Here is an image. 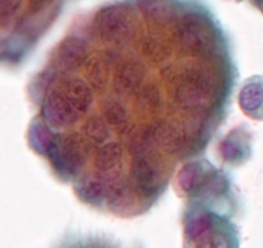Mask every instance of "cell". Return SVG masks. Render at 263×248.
<instances>
[{
	"instance_id": "277c9868",
	"label": "cell",
	"mask_w": 263,
	"mask_h": 248,
	"mask_svg": "<svg viewBox=\"0 0 263 248\" xmlns=\"http://www.w3.org/2000/svg\"><path fill=\"white\" fill-rule=\"evenodd\" d=\"M252 6L257 7V8L259 9V11L262 12V14H263V2H252Z\"/></svg>"
},
{
	"instance_id": "3957f363",
	"label": "cell",
	"mask_w": 263,
	"mask_h": 248,
	"mask_svg": "<svg viewBox=\"0 0 263 248\" xmlns=\"http://www.w3.org/2000/svg\"><path fill=\"white\" fill-rule=\"evenodd\" d=\"M223 159L232 164H241L250 158L252 144L249 133L244 128H236L230 133L229 137L223 141Z\"/></svg>"
},
{
	"instance_id": "6da1fadb",
	"label": "cell",
	"mask_w": 263,
	"mask_h": 248,
	"mask_svg": "<svg viewBox=\"0 0 263 248\" xmlns=\"http://www.w3.org/2000/svg\"><path fill=\"white\" fill-rule=\"evenodd\" d=\"M183 248H240L239 232L229 217L196 207L184 215Z\"/></svg>"
},
{
	"instance_id": "7a4b0ae2",
	"label": "cell",
	"mask_w": 263,
	"mask_h": 248,
	"mask_svg": "<svg viewBox=\"0 0 263 248\" xmlns=\"http://www.w3.org/2000/svg\"><path fill=\"white\" fill-rule=\"evenodd\" d=\"M239 106L247 116L263 121V75H254L242 83Z\"/></svg>"
}]
</instances>
